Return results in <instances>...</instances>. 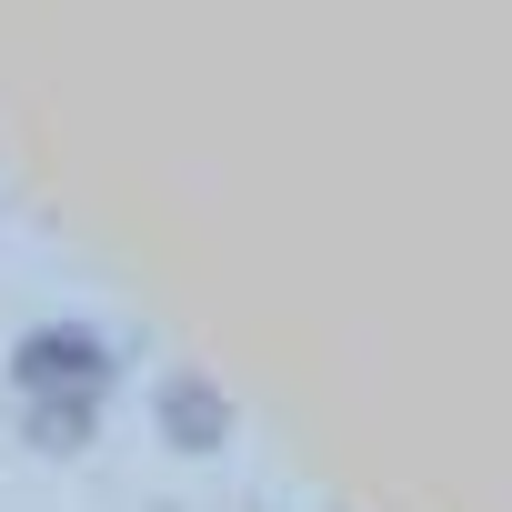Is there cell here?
Listing matches in <instances>:
<instances>
[{"label":"cell","instance_id":"cell-2","mask_svg":"<svg viewBox=\"0 0 512 512\" xmlns=\"http://www.w3.org/2000/svg\"><path fill=\"white\" fill-rule=\"evenodd\" d=\"M161 432H171V442H191V452H211V442L231 432V412L211 402V382L171 372V382H161Z\"/></svg>","mask_w":512,"mask_h":512},{"label":"cell","instance_id":"cell-1","mask_svg":"<svg viewBox=\"0 0 512 512\" xmlns=\"http://www.w3.org/2000/svg\"><path fill=\"white\" fill-rule=\"evenodd\" d=\"M11 392L31 402V432L41 442H81L111 402V342L91 322H41L21 352H11Z\"/></svg>","mask_w":512,"mask_h":512}]
</instances>
